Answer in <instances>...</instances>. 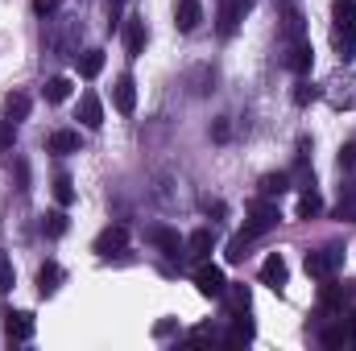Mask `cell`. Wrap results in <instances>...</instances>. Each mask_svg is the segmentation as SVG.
<instances>
[{"mask_svg":"<svg viewBox=\"0 0 356 351\" xmlns=\"http://www.w3.org/2000/svg\"><path fill=\"white\" fill-rule=\"evenodd\" d=\"M332 17H336L332 42L340 50V58L353 62L356 58V0H332Z\"/></svg>","mask_w":356,"mask_h":351,"instance_id":"cell-1","label":"cell"},{"mask_svg":"<svg viewBox=\"0 0 356 351\" xmlns=\"http://www.w3.org/2000/svg\"><path fill=\"white\" fill-rule=\"evenodd\" d=\"M344 264V248H315V252H307V277H315V281H327L336 268Z\"/></svg>","mask_w":356,"mask_h":351,"instance_id":"cell-2","label":"cell"},{"mask_svg":"<svg viewBox=\"0 0 356 351\" xmlns=\"http://www.w3.org/2000/svg\"><path fill=\"white\" fill-rule=\"evenodd\" d=\"M277 219H282L277 203H269V198H257V203L249 207V223H245V232H249V236H266L269 228H277Z\"/></svg>","mask_w":356,"mask_h":351,"instance_id":"cell-3","label":"cell"},{"mask_svg":"<svg viewBox=\"0 0 356 351\" xmlns=\"http://www.w3.org/2000/svg\"><path fill=\"white\" fill-rule=\"evenodd\" d=\"M195 285H199L203 298H224V293H228L224 273H220L216 264H207V261H199V268H195Z\"/></svg>","mask_w":356,"mask_h":351,"instance_id":"cell-4","label":"cell"},{"mask_svg":"<svg viewBox=\"0 0 356 351\" xmlns=\"http://www.w3.org/2000/svg\"><path fill=\"white\" fill-rule=\"evenodd\" d=\"M33 327H38V323H33L29 310H8V314H4V331H8L13 343H29V339H33Z\"/></svg>","mask_w":356,"mask_h":351,"instance_id":"cell-5","label":"cell"},{"mask_svg":"<svg viewBox=\"0 0 356 351\" xmlns=\"http://www.w3.org/2000/svg\"><path fill=\"white\" fill-rule=\"evenodd\" d=\"M112 103H116L120 116H133L137 112V83H133V75H120L112 83Z\"/></svg>","mask_w":356,"mask_h":351,"instance_id":"cell-6","label":"cell"},{"mask_svg":"<svg viewBox=\"0 0 356 351\" xmlns=\"http://www.w3.org/2000/svg\"><path fill=\"white\" fill-rule=\"evenodd\" d=\"M145 240H149L154 248H162L166 257H182V252H186V240L178 236L175 228H149V232H145Z\"/></svg>","mask_w":356,"mask_h":351,"instance_id":"cell-7","label":"cell"},{"mask_svg":"<svg viewBox=\"0 0 356 351\" xmlns=\"http://www.w3.org/2000/svg\"><path fill=\"white\" fill-rule=\"evenodd\" d=\"M124 244H129V228H104L99 236H95V252L99 257H116V252H124Z\"/></svg>","mask_w":356,"mask_h":351,"instance_id":"cell-8","label":"cell"},{"mask_svg":"<svg viewBox=\"0 0 356 351\" xmlns=\"http://www.w3.org/2000/svg\"><path fill=\"white\" fill-rule=\"evenodd\" d=\"M249 8H253V0H224V8H220V33H224V37H232Z\"/></svg>","mask_w":356,"mask_h":351,"instance_id":"cell-9","label":"cell"},{"mask_svg":"<svg viewBox=\"0 0 356 351\" xmlns=\"http://www.w3.org/2000/svg\"><path fill=\"white\" fill-rule=\"evenodd\" d=\"M261 281H266L269 289H282L290 281V268H286V257L282 252H269L266 261H261Z\"/></svg>","mask_w":356,"mask_h":351,"instance_id":"cell-10","label":"cell"},{"mask_svg":"<svg viewBox=\"0 0 356 351\" xmlns=\"http://www.w3.org/2000/svg\"><path fill=\"white\" fill-rule=\"evenodd\" d=\"M211 248H216V232H211V228H199V232L186 236V257H191V261H207Z\"/></svg>","mask_w":356,"mask_h":351,"instance_id":"cell-11","label":"cell"},{"mask_svg":"<svg viewBox=\"0 0 356 351\" xmlns=\"http://www.w3.org/2000/svg\"><path fill=\"white\" fill-rule=\"evenodd\" d=\"M199 21H203V4H199V0H178L175 4V25L182 33H191Z\"/></svg>","mask_w":356,"mask_h":351,"instance_id":"cell-12","label":"cell"},{"mask_svg":"<svg viewBox=\"0 0 356 351\" xmlns=\"http://www.w3.org/2000/svg\"><path fill=\"white\" fill-rule=\"evenodd\" d=\"M124 50H129V58H137L145 50V21L141 17H124Z\"/></svg>","mask_w":356,"mask_h":351,"instance_id":"cell-13","label":"cell"},{"mask_svg":"<svg viewBox=\"0 0 356 351\" xmlns=\"http://www.w3.org/2000/svg\"><path fill=\"white\" fill-rule=\"evenodd\" d=\"M79 120H83V128H99V124H104V103H99L95 91H83V99H79Z\"/></svg>","mask_w":356,"mask_h":351,"instance_id":"cell-14","label":"cell"},{"mask_svg":"<svg viewBox=\"0 0 356 351\" xmlns=\"http://www.w3.org/2000/svg\"><path fill=\"white\" fill-rule=\"evenodd\" d=\"M311 62H315V50H311V42H307V37H298V42H294V50H290V58H286V67H290L294 75H307V71H311Z\"/></svg>","mask_w":356,"mask_h":351,"instance_id":"cell-15","label":"cell"},{"mask_svg":"<svg viewBox=\"0 0 356 351\" xmlns=\"http://www.w3.org/2000/svg\"><path fill=\"white\" fill-rule=\"evenodd\" d=\"M29 108H33V103H29V95H21V91H8V95H4V120H13V124H17V120H25V116H29Z\"/></svg>","mask_w":356,"mask_h":351,"instance_id":"cell-16","label":"cell"},{"mask_svg":"<svg viewBox=\"0 0 356 351\" xmlns=\"http://www.w3.org/2000/svg\"><path fill=\"white\" fill-rule=\"evenodd\" d=\"M58 285H63V268H58L54 261L42 264V268H38V293H42V298H50Z\"/></svg>","mask_w":356,"mask_h":351,"instance_id":"cell-17","label":"cell"},{"mask_svg":"<svg viewBox=\"0 0 356 351\" xmlns=\"http://www.w3.org/2000/svg\"><path fill=\"white\" fill-rule=\"evenodd\" d=\"M46 149H50V153H75V149H79V132H75V128H58V132L46 141Z\"/></svg>","mask_w":356,"mask_h":351,"instance_id":"cell-18","label":"cell"},{"mask_svg":"<svg viewBox=\"0 0 356 351\" xmlns=\"http://www.w3.org/2000/svg\"><path fill=\"white\" fill-rule=\"evenodd\" d=\"M67 228H71L67 211H46V215H42V236L58 240V236H67Z\"/></svg>","mask_w":356,"mask_h":351,"instance_id":"cell-19","label":"cell"},{"mask_svg":"<svg viewBox=\"0 0 356 351\" xmlns=\"http://www.w3.org/2000/svg\"><path fill=\"white\" fill-rule=\"evenodd\" d=\"M75 67H79L83 79H95V75L104 71V50H83V54H75Z\"/></svg>","mask_w":356,"mask_h":351,"instance_id":"cell-20","label":"cell"},{"mask_svg":"<svg viewBox=\"0 0 356 351\" xmlns=\"http://www.w3.org/2000/svg\"><path fill=\"white\" fill-rule=\"evenodd\" d=\"M290 190V174H266L261 178V198H277Z\"/></svg>","mask_w":356,"mask_h":351,"instance_id":"cell-21","label":"cell"},{"mask_svg":"<svg viewBox=\"0 0 356 351\" xmlns=\"http://www.w3.org/2000/svg\"><path fill=\"white\" fill-rule=\"evenodd\" d=\"M319 211H323V198L307 186V190H302V198H298V219H315Z\"/></svg>","mask_w":356,"mask_h":351,"instance_id":"cell-22","label":"cell"},{"mask_svg":"<svg viewBox=\"0 0 356 351\" xmlns=\"http://www.w3.org/2000/svg\"><path fill=\"white\" fill-rule=\"evenodd\" d=\"M46 99H50V103H63V99H71V79H67V75H54V79L46 83Z\"/></svg>","mask_w":356,"mask_h":351,"instance_id":"cell-23","label":"cell"},{"mask_svg":"<svg viewBox=\"0 0 356 351\" xmlns=\"http://www.w3.org/2000/svg\"><path fill=\"white\" fill-rule=\"evenodd\" d=\"M319 339H323V348H344V343H348V327H344V318H340V323H332Z\"/></svg>","mask_w":356,"mask_h":351,"instance_id":"cell-24","label":"cell"},{"mask_svg":"<svg viewBox=\"0 0 356 351\" xmlns=\"http://www.w3.org/2000/svg\"><path fill=\"white\" fill-rule=\"evenodd\" d=\"M54 198H58V207H71V203H75V182L67 174L54 178Z\"/></svg>","mask_w":356,"mask_h":351,"instance_id":"cell-25","label":"cell"},{"mask_svg":"<svg viewBox=\"0 0 356 351\" xmlns=\"http://www.w3.org/2000/svg\"><path fill=\"white\" fill-rule=\"evenodd\" d=\"M228 302H232V318L236 314H249V289L245 285H232L228 289Z\"/></svg>","mask_w":356,"mask_h":351,"instance_id":"cell-26","label":"cell"},{"mask_svg":"<svg viewBox=\"0 0 356 351\" xmlns=\"http://www.w3.org/2000/svg\"><path fill=\"white\" fill-rule=\"evenodd\" d=\"M13 285H17V268H13V261L0 252V293H8Z\"/></svg>","mask_w":356,"mask_h":351,"instance_id":"cell-27","label":"cell"},{"mask_svg":"<svg viewBox=\"0 0 356 351\" xmlns=\"http://www.w3.org/2000/svg\"><path fill=\"white\" fill-rule=\"evenodd\" d=\"M249 232H241V236H232V244H228V261H245V248H249Z\"/></svg>","mask_w":356,"mask_h":351,"instance_id":"cell-28","label":"cell"},{"mask_svg":"<svg viewBox=\"0 0 356 351\" xmlns=\"http://www.w3.org/2000/svg\"><path fill=\"white\" fill-rule=\"evenodd\" d=\"M13 141H17V124L13 120H0V153L13 149Z\"/></svg>","mask_w":356,"mask_h":351,"instance_id":"cell-29","label":"cell"},{"mask_svg":"<svg viewBox=\"0 0 356 351\" xmlns=\"http://www.w3.org/2000/svg\"><path fill=\"white\" fill-rule=\"evenodd\" d=\"M319 298H323V306H340V302H348V298H353V289H323Z\"/></svg>","mask_w":356,"mask_h":351,"instance_id":"cell-30","label":"cell"},{"mask_svg":"<svg viewBox=\"0 0 356 351\" xmlns=\"http://www.w3.org/2000/svg\"><path fill=\"white\" fill-rule=\"evenodd\" d=\"M58 4H63V0H33V12H38V17H50V12H58Z\"/></svg>","mask_w":356,"mask_h":351,"instance_id":"cell-31","label":"cell"},{"mask_svg":"<svg viewBox=\"0 0 356 351\" xmlns=\"http://www.w3.org/2000/svg\"><path fill=\"white\" fill-rule=\"evenodd\" d=\"M311 99H315V87H311V83H298V91H294V103L302 108V103H311Z\"/></svg>","mask_w":356,"mask_h":351,"instance_id":"cell-32","label":"cell"},{"mask_svg":"<svg viewBox=\"0 0 356 351\" xmlns=\"http://www.w3.org/2000/svg\"><path fill=\"white\" fill-rule=\"evenodd\" d=\"M356 166V145H344L340 149V170H353Z\"/></svg>","mask_w":356,"mask_h":351,"instance_id":"cell-33","label":"cell"},{"mask_svg":"<svg viewBox=\"0 0 356 351\" xmlns=\"http://www.w3.org/2000/svg\"><path fill=\"white\" fill-rule=\"evenodd\" d=\"M17 182H21V190H29V170H25V162H17Z\"/></svg>","mask_w":356,"mask_h":351,"instance_id":"cell-34","label":"cell"},{"mask_svg":"<svg viewBox=\"0 0 356 351\" xmlns=\"http://www.w3.org/2000/svg\"><path fill=\"white\" fill-rule=\"evenodd\" d=\"M154 331H158V339H166V335H175L178 327H175V323H158V327H154Z\"/></svg>","mask_w":356,"mask_h":351,"instance_id":"cell-35","label":"cell"},{"mask_svg":"<svg viewBox=\"0 0 356 351\" xmlns=\"http://www.w3.org/2000/svg\"><path fill=\"white\" fill-rule=\"evenodd\" d=\"M216 141H228V120H216Z\"/></svg>","mask_w":356,"mask_h":351,"instance_id":"cell-36","label":"cell"},{"mask_svg":"<svg viewBox=\"0 0 356 351\" xmlns=\"http://www.w3.org/2000/svg\"><path fill=\"white\" fill-rule=\"evenodd\" d=\"M348 343H356V314H353V327H348Z\"/></svg>","mask_w":356,"mask_h":351,"instance_id":"cell-37","label":"cell"}]
</instances>
